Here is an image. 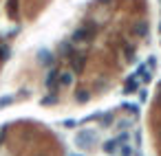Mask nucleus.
<instances>
[{
	"label": "nucleus",
	"mask_w": 161,
	"mask_h": 156,
	"mask_svg": "<svg viewBox=\"0 0 161 156\" xmlns=\"http://www.w3.org/2000/svg\"><path fill=\"white\" fill-rule=\"evenodd\" d=\"M3 138H5V130H0V143H3Z\"/></svg>",
	"instance_id": "nucleus-2"
},
{
	"label": "nucleus",
	"mask_w": 161,
	"mask_h": 156,
	"mask_svg": "<svg viewBox=\"0 0 161 156\" xmlns=\"http://www.w3.org/2000/svg\"><path fill=\"white\" fill-rule=\"evenodd\" d=\"M11 101H14V97H11V95L0 97V110H3V108H7V106H11Z\"/></svg>",
	"instance_id": "nucleus-1"
}]
</instances>
